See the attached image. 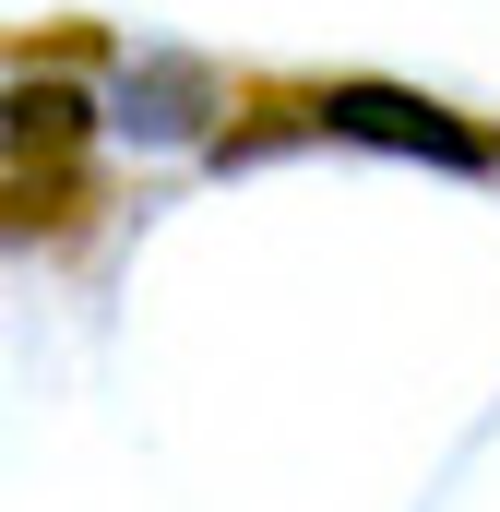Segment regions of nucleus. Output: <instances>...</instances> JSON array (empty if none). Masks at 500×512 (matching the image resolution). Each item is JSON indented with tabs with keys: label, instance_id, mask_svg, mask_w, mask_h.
Segmentation results:
<instances>
[{
	"label": "nucleus",
	"instance_id": "2",
	"mask_svg": "<svg viewBox=\"0 0 500 512\" xmlns=\"http://www.w3.org/2000/svg\"><path fill=\"white\" fill-rule=\"evenodd\" d=\"M203 108H215V72H203L191 48H155V60L120 72V108H108V120H120L131 143H191Z\"/></svg>",
	"mask_w": 500,
	"mask_h": 512
},
{
	"label": "nucleus",
	"instance_id": "3",
	"mask_svg": "<svg viewBox=\"0 0 500 512\" xmlns=\"http://www.w3.org/2000/svg\"><path fill=\"white\" fill-rule=\"evenodd\" d=\"M0 131H12L24 155H72V143H84V96H72V84H24V96H0Z\"/></svg>",
	"mask_w": 500,
	"mask_h": 512
},
{
	"label": "nucleus",
	"instance_id": "1",
	"mask_svg": "<svg viewBox=\"0 0 500 512\" xmlns=\"http://www.w3.org/2000/svg\"><path fill=\"white\" fill-rule=\"evenodd\" d=\"M322 131L381 143V155H429V167H477V131L453 120V108H429V96H405V84H334L322 96Z\"/></svg>",
	"mask_w": 500,
	"mask_h": 512
}]
</instances>
